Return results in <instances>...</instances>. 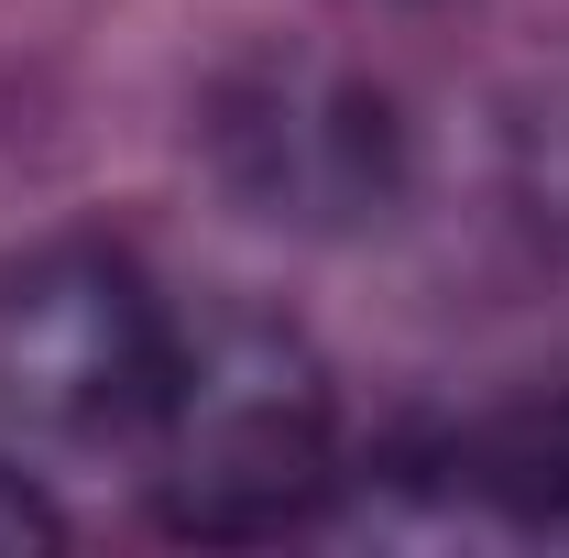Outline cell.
<instances>
[{"mask_svg":"<svg viewBox=\"0 0 569 558\" xmlns=\"http://www.w3.org/2000/svg\"><path fill=\"white\" fill-rule=\"evenodd\" d=\"M142 492L176 537H284L340 492V406L318 350L252 318L209 307L176 318L164 395L142 417Z\"/></svg>","mask_w":569,"mask_h":558,"instance_id":"6da1fadb","label":"cell"},{"mask_svg":"<svg viewBox=\"0 0 569 558\" xmlns=\"http://www.w3.org/2000/svg\"><path fill=\"white\" fill-rule=\"evenodd\" d=\"M164 361H176V318L121 252L56 241L22 275H0V417H22L33 438L132 449L164 395Z\"/></svg>","mask_w":569,"mask_h":558,"instance_id":"7a4b0ae2","label":"cell"},{"mask_svg":"<svg viewBox=\"0 0 569 558\" xmlns=\"http://www.w3.org/2000/svg\"><path fill=\"white\" fill-rule=\"evenodd\" d=\"M449 482L493 515L503 537H548L569 548V350L493 417L449 449Z\"/></svg>","mask_w":569,"mask_h":558,"instance_id":"3957f363","label":"cell"},{"mask_svg":"<svg viewBox=\"0 0 569 558\" xmlns=\"http://www.w3.org/2000/svg\"><path fill=\"white\" fill-rule=\"evenodd\" d=\"M67 537V515L44 504V492L22 482V471H0V558H22V548H56Z\"/></svg>","mask_w":569,"mask_h":558,"instance_id":"277c9868","label":"cell"}]
</instances>
